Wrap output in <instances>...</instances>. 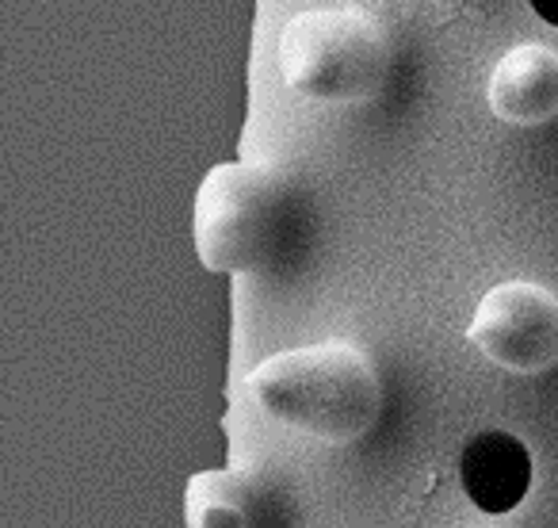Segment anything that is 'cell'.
<instances>
[{"label":"cell","mask_w":558,"mask_h":528,"mask_svg":"<svg viewBox=\"0 0 558 528\" xmlns=\"http://www.w3.org/2000/svg\"><path fill=\"white\" fill-rule=\"evenodd\" d=\"M535 9V16L539 20H547L550 27H558V0H527Z\"/></svg>","instance_id":"obj_8"},{"label":"cell","mask_w":558,"mask_h":528,"mask_svg":"<svg viewBox=\"0 0 558 528\" xmlns=\"http://www.w3.org/2000/svg\"><path fill=\"white\" fill-rule=\"evenodd\" d=\"M471 341L509 372H543L558 360V296L532 280L497 284L474 311Z\"/></svg>","instance_id":"obj_4"},{"label":"cell","mask_w":558,"mask_h":528,"mask_svg":"<svg viewBox=\"0 0 558 528\" xmlns=\"http://www.w3.org/2000/svg\"><path fill=\"white\" fill-rule=\"evenodd\" d=\"M295 203L283 172L226 165L199 195V253L210 268H260L276 261L291 233Z\"/></svg>","instance_id":"obj_2"},{"label":"cell","mask_w":558,"mask_h":528,"mask_svg":"<svg viewBox=\"0 0 558 528\" xmlns=\"http://www.w3.org/2000/svg\"><path fill=\"white\" fill-rule=\"evenodd\" d=\"M489 108L520 127L543 123L558 111V55L547 47H517L489 77Z\"/></svg>","instance_id":"obj_6"},{"label":"cell","mask_w":558,"mask_h":528,"mask_svg":"<svg viewBox=\"0 0 558 528\" xmlns=\"http://www.w3.org/2000/svg\"><path fill=\"white\" fill-rule=\"evenodd\" d=\"M459 482L474 509L489 517L512 513L532 490V452L512 433H478L459 452Z\"/></svg>","instance_id":"obj_5"},{"label":"cell","mask_w":558,"mask_h":528,"mask_svg":"<svg viewBox=\"0 0 558 528\" xmlns=\"http://www.w3.org/2000/svg\"><path fill=\"white\" fill-rule=\"evenodd\" d=\"M383 43L356 16H303L283 39V73L291 88L318 100L372 96L383 81Z\"/></svg>","instance_id":"obj_3"},{"label":"cell","mask_w":558,"mask_h":528,"mask_svg":"<svg viewBox=\"0 0 558 528\" xmlns=\"http://www.w3.org/2000/svg\"><path fill=\"white\" fill-rule=\"evenodd\" d=\"M192 528H248V517L230 497H210V502H192Z\"/></svg>","instance_id":"obj_7"},{"label":"cell","mask_w":558,"mask_h":528,"mask_svg":"<svg viewBox=\"0 0 558 528\" xmlns=\"http://www.w3.org/2000/svg\"><path fill=\"white\" fill-rule=\"evenodd\" d=\"M248 387L276 421L333 444L364 436L383 403L375 364L349 341L268 357L253 368Z\"/></svg>","instance_id":"obj_1"}]
</instances>
